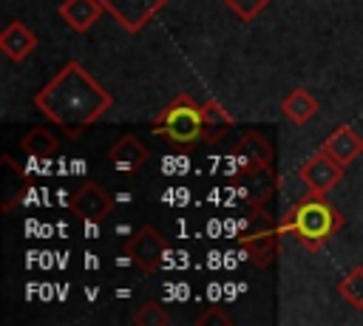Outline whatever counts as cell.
<instances>
[{"label":"cell","instance_id":"1","mask_svg":"<svg viewBox=\"0 0 363 326\" xmlns=\"http://www.w3.org/2000/svg\"><path fill=\"white\" fill-rule=\"evenodd\" d=\"M111 105L113 96L82 68L79 60H68L34 94V108L68 139H77L82 130L96 125Z\"/></svg>","mask_w":363,"mask_h":326},{"label":"cell","instance_id":"2","mask_svg":"<svg viewBox=\"0 0 363 326\" xmlns=\"http://www.w3.org/2000/svg\"><path fill=\"white\" fill-rule=\"evenodd\" d=\"M281 232L295 235V241L301 247H306L309 252L323 249L343 227V215L326 201V193H315L309 190L306 196H301L292 210L281 218Z\"/></svg>","mask_w":363,"mask_h":326},{"label":"cell","instance_id":"3","mask_svg":"<svg viewBox=\"0 0 363 326\" xmlns=\"http://www.w3.org/2000/svg\"><path fill=\"white\" fill-rule=\"evenodd\" d=\"M153 136H164L173 145H196L207 142V125H204V105L196 102L190 94H176L162 113L150 125Z\"/></svg>","mask_w":363,"mask_h":326},{"label":"cell","instance_id":"4","mask_svg":"<svg viewBox=\"0 0 363 326\" xmlns=\"http://www.w3.org/2000/svg\"><path fill=\"white\" fill-rule=\"evenodd\" d=\"M164 249H167L164 235H162L156 227H150V224L139 227V230L125 241V247H122L125 258H128L133 266H139L142 272L159 269V264H162V258H164Z\"/></svg>","mask_w":363,"mask_h":326},{"label":"cell","instance_id":"5","mask_svg":"<svg viewBox=\"0 0 363 326\" xmlns=\"http://www.w3.org/2000/svg\"><path fill=\"white\" fill-rule=\"evenodd\" d=\"M105 14H111L128 34H139L170 0H99Z\"/></svg>","mask_w":363,"mask_h":326},{"label":"cell","instance_id":"6","mask_svg":"<svg viewBox=\"0 0 363 326\" xmlns=\"http://www.w3.org/2000/svg\"><path fill=\"white\" fill-rule=\"evenodd\" d=\"M343 170L346 164H340L335 156H329L323 147H318L312 156H306L298 167L306 190H315V193H329L335 184H340L343 179Z\"/></svg>","mask_w":363,"mask_h":326},{"label":"cell","instance_id":"7","mask_svg":"<svg viewBox=\"0 0 363 326\" xmlns=\"http://www.w3.org/2000/svg\"><path fill=\"white\" fill-rule=\"evenodd\" d=\"M68 210L85 221H102L105 215H111L113 210V198L105 193V187H99L96 181H85L71 198H68Z\"/></svg>","mask_w":363,"mask_h":326},{"label":"cell","instance_id":"8","mask_svg":"<svg viewBox=\"0 0 363 326\" xmlns=\"http://www.w3.org/2000/svg\"><path fill=\"white\" fill-rule=\"evenodd\" d=\"M147 147L142 145V139L139 136H133V133H125V136H119L113 145H111V150H108V162L122 173V176H136L139 170H142V164L147 162Z\"/></svg>","mask_w":363,"mask_h":326},{"label":"cell","instance_id":"9","mask_svg":"<svg viewBox=\"0 0 363 326\" xmlns=\"http://www.w3.org/2000/svg\"><path fill=\"white\" fill-rule=\"evenodd\" d=\"M281 227H261V230H250L238 235V247L250 255V261L255 266H267L269 261H275L278 255V238H281Z\"/></svg>","mask_w":363,"mask_h":326},{"label":"cell","instance_id":"10","mask_svg":"<svg viewBox=\"0 0 363 326\" xmlns=\"http://www.w3.org/2000/svg\"><path fill=\"white\" fill-rule=\"evenodd\" d=\"M37 48V34L23 23V20H9L6 28L0 31V51L11 62H23L31 51Z\"/></svg>","mask_w":363,"mask_h":326},{"label":"cell","instance_id":"11","mask_svg":"<svg viewBox=\"0 0 363 326\" xmlns=\"http://www.w3.org/2000/svg\"><path fill=\"white\" fill-rule=\"evenodd\" d=\"M320 147H323L329 156H335L340 164H349V162H354V159L363 153V136H360L352 125H337V128L320 142Z\"/></svg>","mask_w":363,"mask_h":326},{"label":"cell","instance_id":"12","mask_svg":"<svg viewBox=\"0 0 363 326\" xmlns=\"http://www.w3.org/2000/svg\"><path fill=\"white\" fill-rule=\"evenodd\" d=\"M105 14V6L99 0H62L60 3V17L74 28L77 34L91 31V26Z\"/></svg>","mask_w":363,"mask_h":326},{"label":"cell","instance_id":"13","mask_svg":"<svg viewBox=\"0 0 363 326\" xmlns=\"http://www.w3.org/2000/svg\"><path fill=\"white\" fill-rule=\"evenodd\" d=\"M318 108H320V102H318L306 88L289 91V94L284 96V102H281V111H284V116H286L292 125H306V122L318 113Z\"/></svg>","mask_w":363,"mask_h":326},{"label":"cell","instance_id":"14","mask_svg":"<svg viewBox=\"0 0 363 326\" xmlns=\"http://www.w3.org/2000/svg\"><path fill=\"white\" fill-rule=\"evenodd\" d=\"M20 147H23V153H28L31 159H45V156L57 153L60 139H57L51 130H45V128L34 125V128L20 139Z\"/></svg>","mask_w":363,"mask_h":326},{"label":"cell","instance_id":"15","mask_svg":"<svg viewBox=\"0 0 363 326\" xmlns=\"http://www.w3.org/2000/svg\"><path fill=\"white\" fill-rule=\"evenodd\" d=\"M204 125H207V142H216L227 128L235 125V119L216 99H207L204 102Z\"/></svg>","mask_w":363,"mask_h":326},{"label":"cell","instance_id":"16","mask_svg":"<svg viewBox=\"0 0 363 326\" xmlns=\"http://www.w3.org/2000/svg\"><path fill=\"white\" fill-rule=\"evenodd\" d=\"M337 292L346 303H352L354 309H363V266L354 264L337 283Z\"/></svg>","mask_w":363,"mask_h":326},{"label":"cell","instance_id":"17","mask_svg":"<svg viewBox=\"0 0 363 326\" xmlns=\"http://www.w3.org/2000/svg\"><path fill=\"white\" fill-rule=\"evenodd\" d=\"M221 3H224L241 23H252L272 0H221Z\"/></svg>","mask_w":363,"mask_h":326},{"label":"cell","instance_id":"18","mask_svg":"<svg viewBox=\"0 0 363 326\" xmlns=\"http://www.w3.org/2000/svg\"><path fill=\"white\" fill-rule=\"evenodd\" d=\"M133 323L136 326H167L170 323V315L156 303V300H147L139 306V312L133 315Z\"/></svg>","mask_w":363,"mask_h":326},{"label":"cell","instance_id":"19","mask_svg":"<svg viewBox=\"0 0 363 326\" xmlns=\"http://www.w3.org/2000/svg\"><path fill=\"white\" fill-rule=\"evenodd\" d=\"M196 323H201V326H230L233 320H230V315H227V312H221L218 306H210L204 315H199V317H196Z\"/></svg>","mask_w":363,"mask_h":326}]
</instances>
